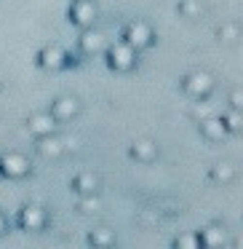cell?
I'll return each instance as SVG.
<instances>
[{
	"label": "cell",
	"instance_id": "cell-1",
	"mask_svg": "<svg viewBox=\"0 0 243 249\" xmlns=\"http://www.w3.org/2000/svg\"><path fill=\"white\" fill-rule=\"evenodd\" d=\"M107 56H110V67H113V70H120V72L131 70V67H134V62H136V51L131 49L126 40L115 43L113 49L107 51Z\"/></svg>",
	"mask_w": 243,
	"mask_h": 249
},
{
	"label": "cell",
	"instance_id": "cell-2",
	"mask_svg": "<svg viewBox=\"0 0 243 249\" xmlns=\"http://www.w3.org/2000/svg\"><path fill=\"white\" fill-rule=\"evenodd\" d=\"M27 172H30V161L22 153H6V156H0V174H6L11 179H19Z\"/></svg>",
	"mask_w": 243,
	"mask_h": 249
},
{
	"label": "cell",
	"instance_id": "cell-3",
	"mask_svg": "<svg viewBox=\"0 0 243 249\" xmlns=\"http://www.w3.org/2000/svg\"><path fill=\"white\" fill-rule=\"evenodd\" d=\"M70 19L72 24L78 27H91L94 19H97V6H94V0H72V8H70Z\"/></svg>",
	"mask_w": 243,
	"mask_h": 249
},
{
	"label": "cell",
	"instance_id": "cell-4",
	"mask_svg": "<svg viewBox=\"0 0 243 249\" xmlns=\"http://www.w3.org/2000/svg\"><path fill=\"white\" fill-rule=\"evenodd\" d=\"M126 43L131 46L134 51H139V49H147V46L152 43V30L147 27L145 22H131L129 27H126Z\"/></svg>",
	"mask_w": 243,
	"mask_h": 249
},
{
	"label": "cell",
	"instance_id": "cell-5",
	"mask_svg": "<svg viewBox=\"0 0 243 249\" xmlns=\"http://www.w3.org/2000/svg\"><path fill=\"white\" fill-rule=\"evenodd\" d=\"M211 89H214V81H211L209 72H193V75L184 78V91H187L190 97H195V99L206 97Z\"/></svg>",
	"mask_w": 243,
	"mask_h": 249
},
{
	"label": "cell",
	"instance_id": "cell-6",
	"mask_svg": "<svg viewBox=\"0 0 243 249\" xmlns=\"http://www.w3.org/2000/svg\"><path fill=\"white\" fill-rule=\"evenodd\" d=\"M78 110H81V105H78V99L75 97H62V99H56L54 105H51V118L59 124V121H70L72 115H78Z\"/></svg>",
	"mask_w": 243,
	"mask_h": 249
},
{
	"label": "cell",
	"instance_id": "cell-7",
	"mask_svg": "<svg viewBox=\"0 0 243 249\" xmlns=\"http://www.w3.org/2000/svg\"><path fill=\"white\" fill-rule=\"evenodd\" d=\"M27 129H30V134H35V137L40 140V137L54 134L56 121L51 118V113H38V115H32V118L27 121Z\"/></svg>",
	"mask_w": 243,
	"mask_h": 249
},
{
	"label": "cell",
	"instance_id": "cell-8",
	"mask_svg": "<svg viewBox=\"0 0 243 249\" xmlns=\"http://www.w3.org/2000/svg\"><path fill=\"white\" fill-rule=\"evenodd\" d=\"M40 67H46V70H59V67L67 65V54L59 49V46H51V49H43L38 56Z\"/></svg>",
	"mask_w": 243,
	"mask_h": 249
},
{
	"label": "cell",
	"instance_id": "cell-9",
	"mask_svg": "<svg viewBox=\"0 0 243 249\" xmlns=\"http://www.w3.org/2000/svg\"><path fill=\"white\" fill-rule=\"evenodd\" d=\"M200 134H203L209 142H219V140L227 137V129H225V124H222L219 118L206 115V118H200Z\"/></svg>",
	"mask_w": 243,
	"mask_h": 249
},
{
	"label": "cell",
	"instance_id": "cell-10",
	"mask_svg": "<svg viewBox=\"0 0 243 249\" xmlns=\"http://www.w3.org/2000/svg\"><path fill=\"white\" fill-rule=\"evenodd\" d=\"M19 222H22L24 231H40V228L46 225V212L40 209V206H27V209H22V214H19Z\"/></svg>",
	"mask_w": 243,
	"mask_h": 249
},
{
	"label": "cell",
	"instance_id": "cell-11",
	"mask_svg": "<svg viewBox=\"0 0 243 249\" xmlns=\"http://www.w3.org/2000/svg\"><path fill=\"white\" fill-rule=\"evenodd\" d=\"M198 241H200V247H206V249H219L227 244V236L219 225H211V228H206V231L198 233Z\"/></svg>",
	"mask_w": 243,
	"mask_h": 249
},
{
	"label": "cell",
	"instance_id": "cell-12",
	"mask_svg": "<svg viewBox=\"0 0 243 249\" xmlns=\"http://www.w3.org/2000/svg\"><path fill=\"white\" fill-rule=\"evenodd\" d=\"M38 150H40V156H46V158H56V156L65 153V140H59V137H54V134L40 137Z\"/></svg>",
	"mask_w": 243,
	"mask_h": 249
},
{
	"label": "cell",
	"instance_id": "cell-13",
	"mask_svg": "<svg viewBox=\"0 0 243 249\" xmlns=\"http://www.w3.org/2000/svg\"><path fill=\"white\" fill-rule=\"evenodd\" d=\"M81 49L86 51V54H99V51L104 49V38L102 33H97V30H88L81 35Z\"/></svg>",
	"mask_w": 243,
	"mask_h": 249
},
{
	"label": "cell",
	"instance_id": "cell-14",
	"mask_svg": "<svg viewBox=\"0 0 243 249\" xmlns=\"http://www.w3.org/2000/svg\"><path fill=\"white\" fill-rule=\"evenodd\" d=\"M131 156H134L136 161H142V163H150V161H155L158 150H155V145H152V142L139 140L134 147H131Z\"/></svg>",
	"mask_w": 243,
	"mask_h": 249
},
{
	"label": "cell",
	"instance_id": "cell-15",
	"mask_svg": "<svg viewBox=\"0 0 243 249\" xmlns=\"http://www.w3.org/2000/svg\"><path fill=\"white\" fill-rule=\"evenodd\" d=\"M72 188L78 190V193H83V196H88V193H97V188H99V177H94V174H78L75 177V182H72Z\"/></svg>",
	"mask_w": 243,
	"mask_h": 249
},
{
	"label": "cell",
	"instance_id": "cell-16",
	"mask_svg": "<svg viewBox=\"0 0 243 249\" xmlns=\"http://www.w3.org/2000/svg\"><path fill=\"white\" fill-rule=\"evenodd\" d=\"M219 121L225 124V129H227V131H241V126H243V115H241V110H230V113H225Z\"/></svg>",
	"mask_w": 243,
	"mask_h": 249
},
{
	"label": "cell",
	"instance_id": "cell-17",
	"mask_svg": "<svg viewBox=\"0 0 243 249\" xmlns=\"http://www.w3.org/2000/svg\"><path fill=\"white\" fill-rule=\"evenodd\" d=\"M211 177H214L216 182H230V179L235 177V169H232L230 163H216V166L211 169Z\"/></svg>",
	"mask_w": 243,
	"mask_h": 249
},
{
	"label": "cell",
	"instance_id": "cell-18",
	"mask_svg": "<svg viewBox=\"0 0 243 249\" xmlns=\"http://www.w3.org/2000/svg\"><path fill=\"white\" fill-rule=\"evenodd\" d=\"M91 244H94V247H113L115 236L107 231V228H99V231L91 233Z\"/></svg>",
	"mask_w": 243,
	"mask_h": 249
},
{
	"label": "cell",
	"instance_id": "cell-19",
	"mask_svg": "<svg viewBox=\"0 0 243 249\" xmlns=\"http://www.w3.org/2000/svg\"><path fill=\"white\" fill-rule=\"evenodd\" d=\"M179 14H184V17H200V3H195V0H182V3H179Z\"/></svg>",
	"mask_w": 243,
	"mask_h": 249
},
{
	"label": "cell",
	"instance_id": "cell-20",
	"mask_svg": "<svg viewBox=\"0 0 243 249\" xmlns=\"http://www.w3.org/2000/svg\"><path fill=\"white\" fill-rule=\"evenodd\" d=\"M174 247H190V249H195V247H200V241H198V236H179L177 241H174Z\"/></svg>",
	"mask_w": 243,
	"mask_h": 249
},
{
	"label": "cell",
	"instance_id": "cell-21",
	"mask_svg": "<svg viewBox=\"0 0 243 249\" xmlns=\"http://www.w3.org/2000/svg\"><path fill=\"white\" fill-rule=\"evenodd\" d=\"M81 209H83V212H97V209H99V201L94 198V193H88L86 198L81 201Z\"/></svg>",
	"mask_w": 243,
	"mask_h": 249
},
{
	"label": "cell",
	"instance_id": "cell-22",
	"mask_svg": "<svg viewBox=\"0 0 243 249\" xmlns=\"http://www.w3.org/2000/svg\"><path fill=\"white\" fill-rule=\"evenodd\" d=\"M219 35H222L225 40H235V35H238V27H235V24H225V27L219 30Z\"/></svg>",
	"mask_w": 243,
	"mask_h": 249
},
{
	"label": "cell",
	"instance_id": "cell-23",
	"mask_svg": "<svg viewBox=\"0 0 243 249\" xmlns=\"http://www.w3.org/2000/svg\"><path fill=\"white\" fill-rule=\"evenodd\" d=\"M230 107H232V110H241V107H243V94H241V91H232V94H230Z\"/></svg>",
	"mask_w": 243,
	"mask_h": 249
},
{
	"label": "cell",
	"instance_id": "cell-24",
	"mask_svg": "<svg viewBox=\"0 0 243 249\" xmlns=\"http://www.w3.org/2000/svg\"><path fill=\"white\" fill-rule=\"evenodd\" d=\"M193 115L195 118H206V115H209V105H193Z\"/></svg>",
	"mask_w": 243,
	"mask_h": 249
},
{
	"label": "cell",
	"instance_id": "cell-25",
	"mask_svg": "<svg viewBox=\"0 0 243 249\" xmlns=\"http://www.w3.org/2000/svg\"><path fill=\"white\" fill-rule=\"evenodd\" d=\"M6 231V217H3V212H0V233Z\"/></svg>",
	"mask_w": 243,
	"mask_h": 249
}]
</instances>
